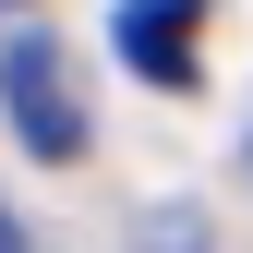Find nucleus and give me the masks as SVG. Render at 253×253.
<instances>
[{"mask_svg": "<svg viewBox=\"0 0 253 253\" xmlns=\"http://www.w3.org/2000/svg\"><path fill=\"white\" fill-rule=\"evenodd\" d=\"M0 109H12L24 157H48V169H73V157L97 145V121H84V84H73V48H60V37H37V24L0 48Z\"/></svg>", "mask_w": 253, "mask_h": 253, "instance_id": "1", "label": "nucleus"}, {"mask_svg": "<svg viewBox=\"0 0 253 253\" xmlns=\"http://www.w3.org/2000/svg\"><path fill=\"white\" fill-rule=\"evenodd\" d=\"M121 60H133L145 84H193V60H205V0H121Z\"/></svg>", "mask_w": 253, "mask_h": 253, "instance_id": "2", "label": "nucleus"}, {"mask_svg": "<svg viewBox=\"0 0 253 253\" xmlns=\"http://www.w3.org/2000/svg\"><path fill=\"white\" fill-rule=\"evenodd\" d=\"M0 253H24V229H12V205H0Z\"/></svg>", "mask_w": 253, "mask_h": 253, "instance_id": "3", "label": "nucleus"}, {"mask_svg": "<svg viewBox=\"0 0 253 253\" xmlns=\"http://www.w3.org/2000/svg\"><path fill=\"white\" fill-rule=\"evenodd\" d=\"M0 12H24V0H0Z\"/></svg>", "mask_w": 253, "mask_h": 253, "instance_id": "4", "label": "nucleus"}]
</instances>
